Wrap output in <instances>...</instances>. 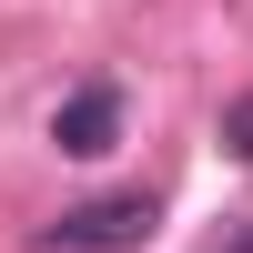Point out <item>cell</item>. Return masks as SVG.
Masks as SVG:
<instances>
[{"instance_id": "6da1fadb", "label": "cell", "mask_w": 253, "mask_h": 253, "mask_svg": "<svg viewBox=\"0 0 253 253\" xmlns=\"http://www.w3.org/2000/svg\"><path fill=\"white\" fill-rule=\"evenodd\" d=\"M152 223H162L152 193H101V203H71L31 253H132V243H152Z\"/></svg>"}, {"instance_id": "7a4b0ae2", "label": "cell", "mask_w": 253, "mask_h": 253, "mask_svg": "<svg viewBox=\"0 0 253 253\" xmlns=\"http://www.w3.org/2000/svg\"><path fill=\"white\" fill-rule=\"evenodd\" d=\"M51 142H61V152H81V162L112 152V142H122V91H112V81H81V91L51 112Z\"/></svg>"}, {"instance_id": "3957f363", "label": "cell", "mask_w": 253, "mask_h": 253, "mask_svg": "<svg viewBox=\"0 0 253 253\" xmlns=\"http://www.w3.org/2000/svg\"><path fill=\"white\" fill-rule=\"evenodd\" d=\"M223 152H233V162H253V91L223 112Z\"/></svg>"}, {"instance_id": "277c9868", "label": "cell", "mask_w": 253, "mask_h": 253, "mask_svg": "<svg viewBox=\"0 0 253 253\" xmlns=\"http://www.w3.org/2000/svg\"><path fill=\"white\" fill-rule=\"evenodd\" d=\"M223 253H253V223H243V233H233V243H223Z\"/></svg>"}]
</instances>
